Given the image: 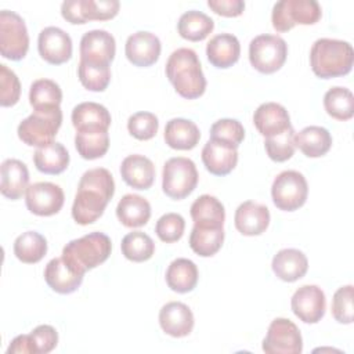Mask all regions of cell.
I'll list each match as a JSON object with an SVG mask.
<instances>
[{
	"label": "cell",
	"instance_id": "cell-7",
	"mask_svg": "<svg viewBox=\"0 0 354 354\" xmlns=\"http://www.w3.org/2000/svg\"><path fill=\"white\" fill-rule=\"evenodd\" d=\"M322 15L317 0H281L272 7L271 22L277 32H288L295 25H314Z\"/></svg>",
	"mask_w": 354,
	"mask_h": 354
},
{
	"label": "cell",
	"instance_id": "cell-16",
	"mask_svg": "<svg viewBox=\"0 0 354 354\" xmlns=\"http://www.w3.org/2000/svg\"><path fill=\"white\" fill-rule=\"evenodd\" d=\"M115 53V37L104 29L88 30L80 39V61L111 65Z\"/></svg>",
	"mask_w": 354,
	"mask_h": 354
},
{
	"label": "cell",
	"instance_id": "cell-14",
	"mask_svg": "<svg viewBox=\"0 0 354 354\" xmlns=\"http://www.w3.org/2000/svg\"><path fill=\"white\" fill-rule=\"evenodd\" d=\"M37 50L46 62L61 65L72 57V39L64 29L47 26L39 33Z\"/></svg>",
	"mask_w": 354,
	"mask_h": 354
},
{
	"label": "cell",
	"instance_id": "cell-18",
	"mask_svg": "<svg viewBox=\"0 0 354 354\" xmlns=\"http://www.w3.org/2000/svg\"><path fill=\"white\" fill-rule=\"evenodd\" d=\"M194 314L181 301H169L159 311V325L171 337L188 336L194 329Z\"/></svg>",
	"mask_w": 354,
	"mask_h": 354
},
{
	"label": "cell",
	"instance_id": "cell-38",
	"mask_svg": "<svg viewBox=\"0 0 354 354\" xmlns=\"http://www.w3.org/2000/svg\"><path fill=\"white\" fill-rule=\"evenodd\" d=\"M122 254L134 263L149 260L155 253V243L152 238L142 231H133L123 236L120 243Z\"/></svg>",
	"mask_w": 354,
	"mask_h": 354
},
{
	"label": "cell",
	"instance_id": "cell-23",
	"mask_svg": "<svg viewBox=\"0 0 354 354\" xmlns=\"http://www.w3.org/2000/svg\"><path fill=\"white\" fill-rule=\"evenodd\" d=\"M206 55L209 62L218 69L232 66L238 62L241 55L238 37L232 33H220L213 36L206 46Z\"/></svg>",
	"mask_w": 354,
	"mask_h": 354
},
{
	"label": "cell",
	"instance_id": "cell-46",
	"mask_svg": "<svg viewBox=\"0 0 354 354\" xmlns=\"http://www.w3.org/2000/svg\"><path fill=\"white\" fill-rule=\"evenodd\" d=\"M353 285H346L339 288L332 299V315L339 324L353 322Z\"/></svg>",
	"mask_w": 354,
	"mask_h": 354
},
{
	"label": "cell",
	"instance_id": "cell-43",
	"mask_svg": "<svg viewBox=\"0 0 354 354\" xmlns=\"http://www.w3.org/2000/svg\"><path fill=\"white\" fill-rule=\"evenodd\" d=\"M159 129V120L158 116L152 112H136L133 113L127 120V130L129 133L141 141L151 140L155 137Z\"/></svg>",
	"mask_w": 354,
	"mask_h": 354
},
{
	"label": "cell",
	"instance_id": "cell-6",
	"mask_svg": "<svg viewBox=\"0 0 354 354\" xmlns=\"http://www.w3.org/2000/svg\"><path fill=\"white\" fill-rule=\"evenodd\" d=\"M199 174L195 163L184 156H176L166 160L162 171V189L174 199L187 198L198 185Z\"/></svg>",
	"mask_w": 354,
	"mask_h": 354
},
{
	"label": "cell",
	"instance_id": "cell-1",
	"mask_svg": "<svg viewBox=\"0 0 354 354\" xmlns=\"http://www.w3.org/2000/svg\"><path fill=\"white\" fill-rule=\"evenodd\" d=\"M115 194V181L105 167L90 169L80 177L72 205V217L80 225L97 221Z\"/></svg>",
	"mask_w": 354,
	"mask_h": 354
},
{
	"label": "cell",
	"instance_id": "cell-25",
	"mask_svg": "<svg viewBox=\"0 0 354 354\" xmlns=\"http://www.w3.org/2000/svg\"><path fill=\"white\" fill-rule=\"evenodd\" d=\"M29 184V170L26 165L19 159H6L1 163V195L17 201L26 194Z\"/></svg>",
	"mask_w": 354,
	"mask_h": 354
},
{
	"label": "cell",
	"instance_id": "cell-31",
	"mask_svg": "<svg viewBox=\"0 0 354 354\" xmlns=\"http://www.w3.org/2000/svg\"><path fill=\"white\" fill-rule=\"evenodd\" d=\"M295 145L307 158L324 156L332 147L330 133L321 126H307L295 133Z\"/></svg>",
	"mask_w": 354,
	"mask_h": 354
},
{
	"label": "cell",
	"instance_id": "cell-13",
	"mask_svg": "<svg viewBox=\"0 0 354 354\" xmlns=\"http://www.w3.org/2000/svg\"><path fill=\"white\" fill-rule=\"evenodd\" d=\"M290 307L293 314L304 324H317L325 315V293L317 285H303L293 293Z\"/></svg>",
	"mask_w": 354,
	"mask_h": 354
},
{
	"label": "cell",
	"instance_id": "cell-20",
	"mask_svg": "<svg viewBox=\"0 0 354 354\" xmlns=\"http://www.w3.org/2000/svg\"><path fill=\"white\" fill-rule=\"evenodd\" d=\"M235 228L246 236H254L263 234L270 224V210L266 205L245 201L242 202L234 216Z\"/></svg>",
	"mask_w": 354,
	"mask_h": 354
},
{
	"label": "cell",
	"instance_id": "cell-36",
	"mask_svg": "<svg viewBox=\"0 0 354 354\" xmlns=\"http://www.w3.org/2000/svg\"><path fill=\"white\" fill-rule=\"evenodd\" d=\"M324 108L333 119L348 120L354 115V95L346 87H330L324 95Z\"/></svg>",
	"mask_w": 354,
	"mask_h": 354
},
{
	"label": "cell",
	"instance_id": "cell-4",
	"mask_svg": "<svg viewBox=\"0 0 354 354\" xmlns=\"http://www.w3.org/2000/svg\"><path fill=\"white\" fill-rule=\"evenodd\" d=\"M112 250L111 238L104 232H90L72 239L62 249L64 261L77 274L84 275L106 261Z\"/></svg>",
	"mask_w": 354,
	"mask_h": 354
},
{
	"label": "cell",
	"instance_id": "cell-22",
	"mask_svg": "<svg viewBox=\"0 0 354 354\" xmlns=\"http://www.w3.org/2000/svg\"><path fill=\"white\" fill-rule=\"evenodd\" d=\"M120 176L131 188L148 189L155 181V166L149 158L133 153L122 160Z\"/></svg>",
	"mask_w": 354,
	"mask_h": 354
},
{
	"label": "cell",
	"instance_id": "cell-51",
	"mask_svg": "<svg viewBox=\"0 0 354 354\" xmlns=\"http://www.w3.org/2000/svg\"><path fill=\"white\" fill-rule=\"evenodd\" d=\"M7 354H32L28 335H19L14 337L7 348Z\"/></svg>",
	"mask_w": 354,
	"mask_h": 354
},
{
	"label": "cell",
	"instance_id": "cell-41",
	"mask_svg": "<svg viewBox=\"0 0 354 354\" xmlns=\"http://www.w3.org/2000/svg\"><path fill=\"white\" fill-rule=\"evenodd\" d=\"M293 137H295L293 127L286 129L281 134H277L272 137H266L264 148H266L268 158L274 162H285V160L290 159L296 149Z\"/></svg>",
	"mask_w": 354,
	"mask_h": 354
},
{
	"label": "cell",
	"instance_id": "cell-47",
	"mask_svg": "<svg viewBox=\"0 0 354 354\" xmlns=\"http://www.w3.org/2000/svg\"><path fill=\"white\" fill-rule=\"evenodd\" d=\"M21 83L14 71L7 65H0V104L1 106H12L19 101Z\"/></svg>",
	"mask_w": 354,
	"mask_h": 354
},
{
	"label": "cell",
	"instance_id": "cell-21",
	"mask_svg": "<svg viewBox=\"0 0 354 354\" xmlns=\"http://www.w3.org/2000/svg\"><path fill=\"white\" fill-rule=\"evenodd\" d=\"M253 123L257 131L264 137L281 134L292 127L286 108L278 102H264L259 105L253 113Z\"/></svg>",
	"mask_w": 354,
	"mask_h": 354
},
{
	"label": "cell",
	"instance_id": "cell-48",
	"mask_svg": "<svg viewBox=\"0 0 354 354\" xmlns=\"http://www.w3.org/2000/svg\"><path fill=\"white\" fill-rule=\"evenodd\" d=\"M32 354H47L58 344V333L51 325H39L29 335Z\"/></svg>",
	"mask_w": 354,
	"mask_h": 354
},
{
	"label": "cell",
	"instance_id": "cell-9",
	"mask_svg": "<svg viewBox=\"0 0 354 354\" xmlns=\"http://www.w3.org/2000/svg\"><path fill=\"white\" fill-rule=\"evenodd\" d=\"M308 195L306 177L296 170H283L272 181L271 196L274 205L283 212H295L301 207Z\"/></svg>",
	"mask_w": 354,
	"mask_h": 354
},
{
	"label": "cell",
	"instance_id": "cell-33",
	"mask_svg": "<svg viewBox=\"0 0 354 354\" xmlns=\"http://www.w3.org/2000/svg\"><path fill=\"white\" fill-rule=\"evenodd\" d=\"M177 29L183 39L189 41H201L212 33L214 29V21L202 11L189 10L180 17Z\"/></svg>",
	"mask_w": 354,
	"mask_h": 354
},
{
	"label": "cell",
	"instance_id": "cell-39",
	"mask_svg": "<svg viewBox=\"0 0 354 354\" xmlns=\"http://www.w3.org/2000/svg\"><path fill=\"white\" fill-rule=\"evenodd\" d=\"M75 147L83 159L94 160L102 158L109 148L108 131H86L75 136Z\"/></svg>",
	"mask_w": 354,
	"mask_h": 354
},
{
	"label": "cell",
	"instance_id": "cell-12",
	"mask_svg": "<svg viewBox=\"0 0 354 354\" xmlns=\"http://www.w3.org/2000/svg\"><path fill=\"white\" fill-rule=\"evenodd\" d=\"M65 202L64 191L59 185L48 181L35 183L28 187L25 203L30 213L36 216L57 214Z\"/></svg>",
	"mask_w": 354,
	"mask_h": 354
},
{
	"label": "cell",
	"instance_id": "cell-34",
	"mask_svg": "<svg viewBox=\"0 0 354 354\" xmlns=\"http://www.w3.org/2000/svg\"><path fill=\"white\" fill-rule=\"evenodd\" d=\"M47 253V239L37 231H26L14 241V254L25 264L39 263Z\"/></svg>",
	"mask_w": 354,
	"mask_h": 354
},
{
	"label": "cell",
	"instance_id": "cell-17",
	"mask_svg": "<svg viewBox=\"0 0 354 354\" xmlns=\"http://www.w3.org/2000/svg\"><path fill=\"white\" fill-rule=\"evenodd\" d=\"M202 162L206 170L214 176H227L238 163V148L210 138L202 148Z\"/></svg>",
	"mask_w": 354,
	"mask_h": 354
},
{
	"label": "cell",
	"instance_id": "cell-50",
	"mask_svg": "<svg viewBox=\"0 0 354 354\" xmlns=\"http://www.w3.org/2000/svg\"><path fill=\"white\" fill-rule=\"evenodd\" d=\"M61 14L64 19H66L71 24H75V25L84 24L80 15V0H65L61 4Z\"/></svg>",
	"mask_w": 354,
	"mask_h": 354
},
{
	"label": "cell",
	"instance_id": "cell-42",
	"mask_svg": "<svg viewBox=\"0 0 354 354\" xmlns=\"http://www.w3.org/2000/svg\"><path fill=\"white\" fill-rule=\"evenodd\" d=\"M120 3L118 0H80V15L83 22L106 21L116 17Z\"/></svg>",
	"mask_w": 354,
	"mask_h": 354
},
{
	"label": "cell",
	"instance_id": "cell-35",
	"mask_svg": "<svg viewBox=\"0 0 354 354\" xmlns=\"http://www.w3.org/2000/svg\"><path fill=\"white\" fill-rule=\"evenodd\" d=\"M62 101V90L58 83L51 79H37L30 84L29 102L33 111H46L59 108Z\"/></svg>",
	"mask_w": 354,
	"mask_h": 354
},
{
	"label": "cell",
	"instance_id": "cell-44",
	"mask_svg": "<svg viewBox=\"0 0 354 354\" xmlns=\"http://www.w3.org/2000/svg\"><path fill=\"white\" fill-rule=\"evenodd\" d=\"M210 138L228 142L238 148L245 138V129L239 120L224 118L212 124Z\"/></svg>",
	"mask_w": 354,
	"mask_h": 354
},
{
	"label": "cell",
	"instance_id": "cell-27",
	"mask_svg": "<svg viewBox=\"0 0 354 354\" xmlns=\"http://www.w3.org/2000/svg\"><path fill=\"white\" fill-rule=\"evenodd\" d=\"M194 225L202 228H220L224 225V205L213 195H201L189 209Z\"/></svg>",
	"mask_w": 354,
	"mask_h": 354
},
{
	"label": "cell",
	"instance_id": "cell-15",
	"mask_svg": "<svg viewBox=\"0 0 354 354\" xmlns=\"http://www.w3.org/2000/svg\"><path fill=\"white\" fill-rule=\"evenodd\" d=\"M162 51V44L155 33L138 30L130 35L124 44V54L127 59L140 68L153 65Z\"/></svg>",
	"mask_w": 354,
	"mask_h": 354
},
{
	"label": "cell",
	"instance_id": "cell-8",
	"mask_svg": "<svg viewBox=\"0 0 354 354\" xmlns=\"http://www.w3.org/2000/svg\"><path fill=\"white\" fill-rule=\"evenodd\" d=\"M288 57V44L278 35L263 33L249 43V61L260 73H274L279 71Z\"/></svg>",
	"mask_w": 354,
	"mask_h": 354
},
{
	"label": "cell",
	"instance_id": "cell-11",
	"mask_svg": "<svg viewBox=\"0 0 354 354\" xmlns=\"http://www.w3.org/2000/svg\"><path fill=\"white\" fill-rule=\"evenodd\" d=\"M261 348L267 354H300L303 351L301 333L290 319L275 318L268 326Z\"/></svg>",
	"mask_w": 354,
	"mask_h": 354
},
{
	"label": "cell",
	"instance_id": "cell-19",
	"mask_svg": "<svg viewBox=\"0 0 354 354\" xmlns=\"http://www.w3.org/2000/svg\"><path fill=\"white\" fill-rule=\"evenodd\" d=\"M71 119L77 133L108 131L112 122L109 111L104 105L93 101L77 104L72 109Z\"/></svg>",
	"mask_w": 354,
	"mask_h": 354
},
{
	"label": "cell",
	"instance_id": "cell-3",
	"mask_svg": "<svg viewBox=\"0 0 354 354\" xmlns=\"http://www.w3.org/2000/svg\"><path fill=\"white\" fill-rule=\"evenodd\" d=\"M354 62V50L348 41L321 37L310 51V65L315 76L332 79L350 73Z\"/></svg>",
	"mask_w": 354,
	"mask_h": 354
},
{
	"label": "cell",
	"instance_id": "cell-30",
	"mask_svg": "<svg viewBox=\"0 0 354 354\" xmlns=\"http://www.w3.org/2000/svg\"><path fill=\"white\" fill-rule=\"evenodd\" d=\"M166 283L177 293H188L195 289L199 278L196 264L185 257L173 260L166 270Z\"/></svg>",
	"mask_w": 354,
	"mask_h": 354
},
{
	"label": "cell",
	"instance_id": "cell-45",
	"mask_svg": "<svg viewBox=\"0 0 354 354\" xmlns=\"http://www.w3.org/2000/svg\"><path fill=\"white\" fill-rule=\"evenodd\" d=\"M185 230V220L178 213H166L160 216L155 225L158 238L166 243H173L181 239Z\"/></svg>",
	"mask_w": 354,
	"mask_h": 354
},
{
	"label": "cell",
	"instance_id": "cell-5",
	"mask_svg": "<svg viewBox=\"0 0 354 354\" xmlns=\"http://www.w3.org/2000/svg\"><path fill=\"white\" fill-rule=\"evenodd\" d=\"M62 123L61 108L46 111H33L25 118L17 129L19 140L29 147H44L54 142V138Z\"/></svg>",
	"mask_w": 354,
	"mask_h": 354
},
{
	"label": "cell",
	"instance_id": "cell-29",
	"mask_svg": "<svg viewBox=\"0 0 354 354\" xmlns=\"http://www.w3.org/2000/svg\"><path fill=\"white\" fill-rule=\"evenodd\" d=\"M116 217L124 227H142L151 218V205L141 195L126 194L116 206Z\"/></svg>",
	"mask_w": 354,
	"mask_h": 354
},
{
	"label": "cell",
	"instance_id": "cell-2",
	"mask_svg": "<svg viewBox=\"0 0 354 354\" xmlns=\"http://www.w3.org/2000/svg\"><path fill=\"white\" fill-rule=\"evenodd\" d=\"M165 72L176 93L183 98H199L206 90V77L198 54L192 48L181 47L174 50L169 55Z\"/></svg>",
	"mask_w": 354,
	"mask_h": 354
},
{
	"label": "cell",
	"instance_id": "cell-32",
	"mask_svg": "<svg viewBox=\"0 0 354 354\" xmlns=\"http://www.w3.org/2000/svg\"><path fill=\"white\" fill-rule=\"evenodd\" d=\"M33 163L36 169L44 174H59L65 171L69 165V153L61 142L54 141L35 151Z\"/></svg>",
	"mask_w": 354,
	"mask_h": 354
},
{
	"label": "cell",
	"instance_id": "cell-49",
	"mask_svg": "<svg viewBox=\"0 0 354 354\" xmlns=\"http://www.w3.org/2000/svg\"><path fill=\"white\" fill-rule=\"evenodd\" d=\"M207 6L223 17H238L245 10V1L242 0H207Z\"/></svg>",
	"mask_w": 354,
	"mask_h": 354
},
{
	"label": "cell",
	"instance_id": "cell-28",
	"mask_svg": "<svg viewBox=\"0 0 354 354\" xmlns=\"http://www.w3.org/2000/svg\"><path fill=\"white\" fill-rule=\"evenodd\" d=\"M165 141L173 149L188 151L198 145L201 131L198 126L184 118H173L165 126Z\"/></svg>",
	"mask_w": 354,
	"mask_h": 354
},
{
	"label": "cell",
	"instance_id": "cell-10",
	"mask_svg": "<svg viewBox=\"0 0 354 354\" xmlns=\"http://www.w3.org/2000/svg\"><path fill=\"white\" fill-rule=\"evenodd\" d=\"M29 48V35L24 18L15 11H0V53L1 57L19 61Z\"/></svg>",
	"mask_w": 354,
	"mask_h": 354
},
{
	"label": "cell",
	"instance_id": "cell-40",
	"mask_svg": "<svg viewBox=\"0 0 354 354\" xmlns=\"http://www.w3.org/2000/svg\"><path fill=\"white\" fill-rule=\"evenodd\" d=\"M77 76L84 88L90 91H104L111 82V68L108 64L79 61Z\"/></svg>",
	"mask_w": 354,
	"mask_h": 354
},
{
	"label": "cell",
	"instance_id": "cell-26",
	"mask_svg": "<svg viewBox=\"0 0 354 354\" xmlns=\"http://www.w3.org/2000/svg\"><path fill=\"white\" fill-rule=\"evenodd\" d=\"M271 267L279 279L285 282H295L306 275L308 270V260L301 250L288 248L277 252L272 257Z\"/></svg>",
	"mask_w": 354,
	"mask_h": 354
},
{
	"label": "cell",
	"instance_id": "cell-24",
	"mask_svg": "<svg viewBox=\"0 0 354 354\" xmlns=\"http://www.w3.org/2000/svg\"><path fill=\"white\" fill-rule=\"evenodd\" d=\"M83 277L75 272L62 257L51 259L44 268L46 283L59 295H69L77 290L83 282Z\"/></svg>",
	"mask_w": 354,
	"mask_h": 354
},
{
	"label": "cell",
	"instance_id": "cell-37",
	"mask_svg": "<svg viewBox=\"0 0 354 354\" xmlns=\"http://www.w3.org/2000/svg\"><path fill=\"white\" fill-rule=\"evenodd\" d=\"M224 228H202L194 225L189 234V246L201 257L214 256L223 246Z\"/></svg>",
	"mask_w": 354,
	"mask_h": 354
}]
</instances>
